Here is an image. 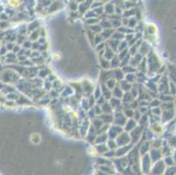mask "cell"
Segmentation results:
<instances>
[{
  "label": "cell",
  "mask_w": 176,
  "mask_h": 175,
  "mask_svg": "<svg viewBox=\"0 0 176 175\" xmlns=\"http://www.w3.org/2000/svg\"><path fill=\"white\" fill-rule=\"evenodd\" d=\"M0 175H1V174H0Z\"/></svg>",
  "instance_id": "1"
}]
</instances>
